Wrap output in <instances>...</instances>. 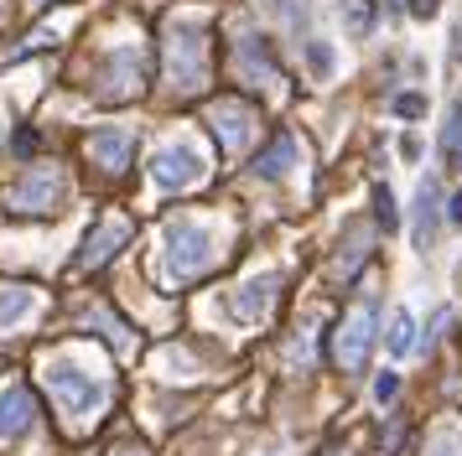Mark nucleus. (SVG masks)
Here are the masks:
<instances>
[{"label":"nucleus","mask_w":462,"mask_h":456,"mask_svg":"<svg viewBox=\"0 0 462 456\" xmlns=\"http://www.w3.org/2000/svg\"><path fill=\"white\" fill-rule=\"evenodd\" d=\"M395 394H400V373H379V378H374V399H379V405H390Z\"/></svg>","instance_id":"obj_23"},{"label":"nucleus","mask_w":462,"mask_h":456,"mask_svg":"<svg viewBox=\"0 0 462 456\" xmlns=\"http://www.w3.org/2000/svg\"><path fill=\"white\" fill-rule=\"evenodd\" d=\"M88 156L105 166V171H125L130 156H135V135H130L125 124H120V130L105 124V130H94V135H88Z\"/></svg>","instance_id":"obj_10"},{"label":"nucleus","mask_w":462,"mask_h":456,"mask_svg":"<svg viewBox=\"0 0 462 456\" xmlns=\"http://www.w3.org/2000/svg\"><path fill=\"white\" fill-rule=\"evenodd\" d=\"M16 150H22V156H32V150H37V130H22V135H16Z\"/></svg>","instance_id":"obj_25"},{"label":"nucleus","mask_w":462,"mask_h":456,"mask_svg":"<svg viewBox=\"0 0 462 456\" xmlns=\"http://www.w3.org/2000/svg\"><path fill=\"white\" fill-rule=\"evenodd\" d=\"M125 456H130V451H125Z\"/></svg>","instance_id":"obj_30"},{"label":"nucleus","mask_w":462,"mask_h":456,"mask_svg":"<svg viewBox=\"0 0 462 456\" xmlns=\"http://www.w3.org/2000/svg\"><path fill=\"white\" fill-rule=\"evenodd\" d=\"M390 109H395L400 120H420V114H426V99H420V94H395Z\"/></svg>","instance_id":"obj_21"},{"label":"nucleus","mask_w":462,"mask_h":456,"mask_svg":"<svg viewBox=\"0 0 462 456\" xmlns=\"http://www.w3.org/2000/svg\"><path fill=\"white\" fill-rule=\"evenodd\" d=\"M162 62H167V83L171 88H198L208 78V41L192 26H171L162 41Z\"/></svg>","instance_id":"obj_1"},{"label":"nucleus","mask_w":462,"mask_h":456,"mask_svg":"<svg viewBox=\"0 0 462 456\" xmlns=\"http://www.w3.org/2000/svg\"><path fill=\"white\" fill-rule=\"evenodd\" d=\"M291 166H296V135H291V130H281V135H275V141L265 145V150H260V156H254V171H260L265 182L286 177Z\"/></svg>","instance_id":"obj_13"},{"label":"nucleus","mask_w":462,"mask_h":456,"mask_svg":"<svg viewBox=\"0 0 462 456\" xmlns=\"http://www.w3.org/2000/svg\"><path fill=\"white\" fill-rule=\"evenodd\" d=\"M400 156H405V161H416V156H420V141H416V135H405V141H400Z\"/></svg>","instance_id":"obj_26"},{"label":"nucleus","mask_w":462,"mask_h":456,"mask_svg":"<svg viewBox=\"0 0 462 456\" xmlns=\"http://www.w3.org/2000/svg\"><path fill=\"white\" fill-rule=\"evenodd\" d=\"M343 21H348V32H354V37H369V32H374V21H379V5H374V0H348V5H343Z\"/></svg>","instance_id":"obj_18"},{"label":"nucleus","mask_w":462,"mask_h":456,"mask_svg":"<svg viewBox=\"0 0 462 456\" xmlns=\"http://www.w3.org/2000/svg\"><path fill=\"white\" fill-rule=\"evenodd\" d=\"M141 94V58L135 52H120V73L109 68L105 73V88H99V99H115V104H125Z\"/></svg>","instance_id":"obj_14"},{"label":"nucleus","mask_w":462,"mask_h":456,"mask_svg":"<svg viewBox=\"0 0 462 456\" xmlns=\"http://www.w3.org/2000/svg\"><path fill=\"white\" fill-rule=\"evenodd\" d=\"M275 286H281V275H254V280H245L229 296V316L234 322H260L275 301Z\"/></svg>","instance_id":"obj_9"},{"label":"nucleus","mask_w":462,"mask_h":456,"mask_svg":"<svg viewBox=\"0 0 462 456\" xmlns=\"http://www.w3.org/2000/svg\"><path fill=\"white\" fill-rule=\"evenodd\" d=\"M63 187L68 177L58 171V166H32V171H22L16 177V187L5 192V203H11V213H37V218H47V213H58V203H63Z\"/></svg>","instance_id":"obj_3"},{"label":"nucleus","mask_w":462,"mask_h":456,"mask_svg":"<svg viewBox=\"0 0 462 456\" xmlns=\"http://www.w3.org/2000/svg\"><path fill=\"white\" fill-rule=\"evenodd\" d=\"M47 384H52L58 405H63L68 415H94L105 405V384H99L94 373L73 369V363H52V369H47Z\"/></svg>","instance_id":"obj_5"},{"label":"nucleus","mask_w":462,"mask_h":456,"mask_svg":"<svg viewBox=\"0 0 462 456\" xmlns=\"http://www.w3.org/2000/svg\"><path fill=\"white\" fill-rule=\"evenodd\" d=\"M411 16L431 21V16H437V0H411Z\"/></svg>","instance_id":"obj_24"},{"label":"nucleus","mask_w":462,"mask_h":456,"mask_svg":"<svg viewBox=\"0 0 462 456\" xmlns=\"http://www.w3.org/2000/svg\"><path fill=\"white\" fill-rule=\"evenodd\" d=\"M125 239H130V223H125V218H105V223L94 228V233H88L84 254H79L73 265H79V269H94V265H105L109 254H120V244H125Z\"/></svg>","instance_id":"obj_11"},{"label":"nucleus","mask_w":462,"mask_h":456,"mask_svg":"<svg viewBox=\"0 0 462 456\" xmlns=\"http://www.w3.org/2000/svg\"><path fill=\"white\" fill-rule=\"evenodd\" d=\"M431 456H462V425H441L431 435Z\"/></svg>","instance_id":"obj_20"},{"label":"nucleus","mask_w":462,"mask_h":456,"mask_svg":"<svg viewBox=\"0 0 462 456\" xmlns=\"http://www.w3.org/2000/svg\"><path fill=\"white\" fill-rule=\"evenodd\" d=\"M457 166H462V145H457Z\"/></svg>","instance_id":"obj_29"},{"label":"nucleus","mask_w":462,"mask_h":456,"mask_svg":"<svg viewBox=\"0 0 462 456\" xmlns=\"http://www.w3.org/2000/svg\"><path fill=\"white\" fill-rule=\"evenodd\" d=\"M374 218L384 233H395L400 228V213H395V197H390V187H374Z\"/></svg>","instance_id":"obj_19"},{"label":"nucleus","mask_w":462,"mask_h":456,"mask_svg":"<svg viewBox=\"0 0 462 456\" xmlns=\"http://www.w3.org/2000/svg\"><path fill=\"white\" fill-rule=\"evenodd\" d=\"M32 306H37V296H32V290L5 286V290H0V332L11 327V322H22V316H26Z\"/></svg>","instance_id":"obj_17"},{"label":"nucleus","mask_w":462,"mask_h":456,"mask_svg":"<svg viewBox=\"0 0 462 456\" xmlns=\"http://www.w3.org/2000/svg\"><path fill=\"white\" fill-rule=\"evenodd\" d=\"M457 58H462V26H457Z\"/></svg>","instance_id":"obj_28"},{"label":"nucleus","mask_w":462,"mask_h":456,"mask_svg":"<svg viewBox=\"0 0 462 456\" xmlns=\"http://www.w3.org/2000/svg\"><path fill=\"white\" fill-rule=\"evenodd\" d=\"M234 68H239V78L250 83V88H281V62H275V47L260 32H245V37L234 41Z\"/></svg>","instance_id":"obj_6"},{"label":"nucleus","mask_w":462,"mask_h":456,"mask_svg":"<svg viewBox=\"0 0 462 456\" xmlns=\"http://www.w3.org/2000/svg\"><path fill=\"white\" fill-rule=\"evenodd\" d=\"M162 265H167L171 280H198L203 269L213 265V239L208 228L188 223V218H177L167 228V254H162Z\"/></svg>","instance_id":"obj_2"},{"label":"nucleus","mask_w":462,"mask_h":456,"mask_svg":"<svg viewBox=\"0 0 462 456\" xmlns=\"http://www.w3.org/2000/svg\"><path fill=\"white\" fill-rule=\"evenodd\" d=\"M307 62H312L317 78H328V73H333V47H328V41H312V47H307Z\"/></svg>","instance_id":"obj_22"},{"label":"nucleus","mask_w":462,"mask_h":456,"mask_svg":"<svg viewBox=\"0 0 462 456\" xmlns=\"http://www.w3.org/2000/svg\"><path fill=\"white\" fill-rule=\"evenodd\" d=\"M374 327H379L374 301H358V306L343 316V327H337V348H333L337 369L358 373L364 363H369V352H374Z\"/></svg>","instance_id":"obj_4"},{"label":"nucleus","mask_w":462,"mask_h":456,"mask_svg":"<svg viewBox=\"0 0 462 456\" xmlns=\"http://www.w3.org/2000/svg\"><path fill=\"white\" fill-rule=\"evenodd\" d=\"M384 348L395 352V358H405V352H416V316H411V311H395V316H390V332H384Z\"/></svg>","instance_id":"obj_16"},{"label":"nucleus","mask_w":462,"mask_h":456,"mask_svg":"<svg viewBox=\"0 0 462 456\" xmlns=\"http://www.w3.org/2000/svg\"><path fill=\"white\" fill-rule=\"evenodd\" d=\"M32 415H37V399H32V389H5L0 394V435L11 441V435H22L26 425H32Z\"/></svg>","instance_id":"obj_12"},{"label":"nucleus","mask_w":462,"mask_h":456,"mask_svg":"<svg viewBox=\"0 0 462 456\" xmlns=\"http://www.w3.org/2000/svg\"><path fill=\"white\" fill-rule=\"evenodd\" d=\"M447 218H452V223H462V192H452V207H447Z\"/></svg>","instance_id":"obj_27"},{"label":"nucleus","mask_w":462,"mask_h":456,"mask_svg":"<svg viewBox=\"0 0 462 456\" xmlns=\"http://www.w3.org/2000/svg\"><path fill=\"white\" fill-rule=\"evenodd\" d=\"M431 233H437V182H420V192H416V249L431 244Z\"/></svg>","instance_id":"obj_15"},{"label":"nucleus","mask_w":462,"mask_h":456,"mask_svg":"<svg viewBox=\"0 0 462 456\" xmlns=\"http://www.w3.org/2000/svg\"><path fill=\"white\" fill-rule=\"evenodd\" d=\"M146 171H151V182L162 187V192H182V187H192L198 177H203V156L192 150V145H162L156 156L146 161Z\"/></svg>","instance_id":"obj_7"},{"label":"nucleus","mask_w":462,"mask_h":456,"mask_svg":"<svg viewBox=\"0 0 462 456\" xmlns=\"http://www.w3.org/2000/svg\"><path fill=\"white\" fill-rule=\"evenodd\" d=\"M208 120H213V135H218V145L229 150V156H239L245 145H250L254 135V109H245L239 99H218L208 109Z\"/></svg>","instance_id":"obj_8"}]
</instances>
